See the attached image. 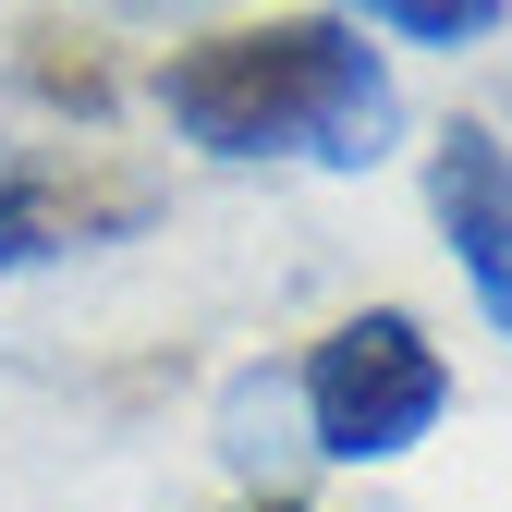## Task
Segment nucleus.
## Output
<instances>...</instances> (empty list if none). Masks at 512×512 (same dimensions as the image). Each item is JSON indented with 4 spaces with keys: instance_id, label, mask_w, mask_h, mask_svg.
<instances>
[{
    "instance_id": "obj_1",
    "label": "nucleus",
    "mask_w": 512,
    "mask_h": 512,
    "mask_svg": "<svg viewBox=\"0 0 512 512\" xmlns=\"http://www.w3.org/2000/svg\"><path fill=\"white\" fill-rule=\"evenodd\" d=\"M159 110L196 159H317V171H378L403 135V86L342 13H269L220 25L159 61Z\"/></svg>"
},
{
    "instance_id": "obj_2",
    "label": "nucleus",
    "mask_w": 512,
    "mask_h": 512,
    "mask_svg": "<svg viewBox=\"0 0 512 512\" xmlns=\"http://www.w3.org/2000/svg\"><path fill=\"white\" fill-rule=\"evenodd\" d=\"M439 415H452V366L403 305H366L305 354V427L330 464H403Z\"/></svg>"
},
{
    "instance_id": "obj_3",
    "label": "nucleus",
    "mask_w": 512,
    "mask_h": 512,
    "mask_svg": "<svg viewBox=\"0 0 512 512\" xmlns=\"http://www.w3.org/2000/svg\"><path fill=\"white\" fill-rule=\"evenodd\" d=\"M427 220L464 256V293L488 305V330H512V147L488 122H452L427 147Z\"/></svg>"
},
{
    "instance_id": "obj_4",
    "label": "nucleus",
    "mask_w": 512,
    "mask_h": 512,
    "mask_svg": "<svg viewBox=\"0 0 512 512\" xmlns=\"http://www.w3.org/2000/svg\"><path fill=\"white\" fill-rule=\"evenodd\" d=\"M98 220H135V208H98V196H74L61 171H0V269H37V256L86 244Z\"/></svg>"
},
{
    "instance_id": "obj_5",
    "label": "nucleus",
    "mask_w": 512,
    "mask_h": 512,
    "mask_svg": "<svg viewBox=\"0 0 512 512\" xmlns=\"http://www.w3.org/2000/svg\"><path fill=\"white\" fill-rule=\"evenodd\" d=\"M342 25H366V37H415V49H476V37H500V0H354Z\"/></svg>"
},
{
    "instance_id": "obj_6",
    "label": "nucleus",
    "mask_w": 512,
    "mask_h": 512,
    "mask_svg": "<svg viewBox=\"0 0 512 512\" xmlns=\"http://www.w3.org/2000/svg\"><path fill=\"white\" fill-rule=\"evenodd\" d=\"M269 512H305V500H269Z\"/></svg>"
}]
</instances>
